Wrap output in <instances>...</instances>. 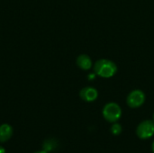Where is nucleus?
Here are the masks:
<instances>
[{
	"mask_svg": "<svg viewBox=\"0 0 154 153\" xmlns=\"http://www.w3.org/2000/svg\"><path fill=\"white\" fill-rule=\"evenodd\" d=\"M14 130L13 127L8 124H3L0 125V142H7L13 135Z\"/></svg>",
	"mask_w": 154,
	"mask_h": 153,
	"instance_id": "obj_6",
	"label": "nucleus"
},
{
	"mask_svg": "<svg viewBox=\"0 0 154 153\" xmlns=\"http://www.w3.org/2000/svg\"><path fill=\"white\" fill-rule=\"evenodd\" d=\"M145 101V95L142 90H134L132 91L126 99L127 105L131 108H137L143 105Z\"/></svg>",
	"mask_w": 154,
	"mask_h": 153,
	"instance_id": "obj_4",
	"label": "nucleus"
},
{
	"mask_svg": "<svg viewBox=\"0 0 154 153\" xmlns=\"http://www.w3.org/2000/svg\"><path fill=\"white\" fill-rule=\"evenodd\" d=\"M111 133L114 135H119L122 133V126L119 124H114L111 127Z\"/></svg>",
	"mask_w": 154,
	"mask_h": 153,
	"instance_id": "obj_8",
	"label": "nucleus"
},
{
	"mask_svg": "<svg viewBox=\"0 0 154 153\" xmlns=\"http://www.w3.org/2000/svg\"><path fill=\"white\" fill-rule=\"evenodd\" d=\"M35 153H48L46 151H37V152Z\"/></svg>",
	"mask_w": 154,
	"mask_h": 153,
	"instance_id": "obj_10",
	"label": "nucleus"
},
{
	"mask_svg": "<svg viewBox=\"0 0 154 153\" xmlns=\"http://www.w3.org/2000/svg\"><path fill=\"white\" fill-rule=\"evenodd\" d=\"M77 65L79 66V68H80L83 70H88L92 67V61L91 59L86 55V54H82L79 55L77 59Z\"/></svg>",
	"mask_w": 154,
	"mask_h": 153,
	"instance_id": "obj_7",
	"label": "nucleus"
},
{
	"mask_svg": "<svg viewBox=\"0 0 154 153\" xmlns=\"http://www.w3.org/2000/svg\"><path fill=\"white\" fill-rule=\"evenodd\" d=\"M94 71L99 77L108 78L113 77L116 73L117 67L115 62H113L109 60L101 59V60H98L95 63Z\"/></svg>",
	"mask_w": 154,
	"mask_h": 153,
	"instance_id": "obj_1",
	"label": "nucleus"
},
{
	"mask_svg": "<svg viewBox=\"0 0 154 153\" xmlns=\"http://www.w3.org/2000/svg\"><path fill=\"white\" fill-rule=\"evenodd\" d=\"M137 136L142 140H147L154 134V121L145 120L142 122L136 129Z\"/></svg>",
	"mask_w": 154,
	"mask_h": 153,
	"instance_id": "obj_3",
	"label": "nucleus"
},
{
	"mask_svg": "<svg viewBox=\"0 0 154 153\" xmlns=\"http://www.w3.org/2000/svg\"><path fill=\"white\" fill-rule=\"evenodd\" d=\"M98 93L97 90L94 87H84L80 90L79 92V96L82 100L86 102H93L97 98Z\"/></svg>",
	"mask_w": 154,
	"mask_h": 153,
	"instance_id": "obj_5",
	"label": "nucleus"
},
{
	"mask_svg": "<svg viewBox=\"0 0 154 153\" xmlns=\"http://www.w3.org/2000/svg\"><path fill=\"white\" fill-rule=\"evenodd\" d=\"M122 115L121 107L116 103H108L103 108V116L109 123L117 122Z\"/></svg>",
	"mask_w": 154,
	"mask_h": 153,
	"instance_id": "obj_2",
	"label": "nucleus"
},
{
	"mask_svg": "<svg viewBox=\"0 0 154 153\" xmlns=\"http://www.w3.org/2000/svg\"><path fill=\"white\" fill-rule=\"evenodd\" d=\"M153 121H154V114H153Z\"/></svg>",
	"mask_w": 154,
	"mask_h": 153,
	"instance_id": "obj_12",
	"label": "nucleus"
},
{
	"mask_svg": "<svg viewBox=\"0 0 154 153\" xmlns=\"http://www.w3.org/2000/svg\"><path fill=\"white\" fill-rule=\"evenodd\" d=\"M0 153H5V148H4V147H2V146H0Z\"/></svg>",
	"mask_w": 154,
	"mask_h": 153,
	"instance_id": "obj_9",
	"label": "nucleus"
},
{
	"mask_svg": "<svg viewBox=\"0 0 154 153\" xmlns=\"http://www.w3.org/2000/svg\"><path fill=\"white\" fill-rule=\"evenodd\" d=\"M152 152L154 153V142H153V143H152Z\"/></svg>",
	"mask_w": 154,
	"mask_h": 153,
	"instance_id": "obj_11",
	"label": "nucleus"
}]
</instances>
